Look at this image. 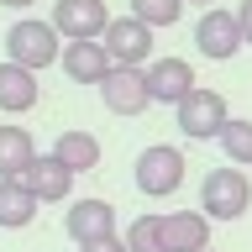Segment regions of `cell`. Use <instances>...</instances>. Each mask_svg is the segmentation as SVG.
Listing matches in <instances>:
<instances>
[{"label":"cell","instance_id":"cell-8","mask_svg":"<svg viewBox=\"0 0 252 252\" xmlns=\"http://www.w3.org/2000/svg\"><path fill=\"white\" fill-rule=\"evenodd\" d=\"M100 100H105L110 116H142V110L153 105L147 74H142V68H110V74L100 79Z\"/></svg>","mask_w":252,"mask_h":252},{"label":"cell","instance_id":"cell-16","mask_svg":"<svg viewBox=\"0 0 252 252\" xmlns=\"http://www.w3.org/2000/svg\"><path fill=\"white\" fill-rule=\"evenodd\" d=\"M53 158H58L68 173H90V168H100V142H94L90 131H58Z\"/></svg>","mask_w":252,"mask_h":252},{"label":"cell","instance_id":"cell-10","mask_svg":"<svg viewBox=\"0 0 252 252\" xmlns=\"http://www.w3.org/2000/svg\"><path fill=\"white\" fill-rule=\"evenodd\" d=\"M163 252H210L205 210H168L163 216Z\"/></svg>","mask_w":252,"mask_h":252},{"label":"cell","instance_id":"cell-23","mask_svg":"<svg viewBox=\"0 0 252 252\" xmlns=\"http://www.w3.org/2000/svg\"><path fill=\"white\" fill-rule=\"evenodd\" d=\"M5 11H27V5H37V0H0Z\"/></svg>","mask_w":252,"mask_h":252},{"label":"cell","instance_id":"cell-21","mask_svg":"<svg viewBox=\"0 0 252 252\" xmlns=\"http://www.w3.org/2000/svg\"><path fill=\"white\" fill-rule=\"evenodd\" d=\"M236 21H242V42L252 47V0H242V11H236Z\"/></svg>","mask_w":252,"mask_h":252},{"label":"cell","instance_id":"cell-18","mask_svg":"<svg viewBox=\"0 0 252 252\" xmlns=\"http://www.w3.org/2000/svg\"><path fill=\"white\" fill-rule=\"evenodd\" d=\"M220 153H226V163H231V168H252V121L231 116V121H226V131H220Z\"/></svg>","mask_w":252,"mask_h":252},{"label":"cell","instance_id":"cell-5","mask_svg":"<svg viewBox=\"0 0 252 252\" xmlns=\"http://www.w3.org/2000/svg\"><path fill=\"white\" fill-rule=\"evenodd\" d=\"M110 27L105 0H53V32L68 42H100Z\"/></svg>","mask_w":252,"mask_h":252},{"label":"cell","instance_id":"cell-20","mask_svg":"<svg viewBox=\"0 0 252 252\" xmlns=\"http://www.w3.org/2000/svg\"><path fill=\"white\" fill-rule=\"evenodd\" d=\"M131 16H137L142 27H173L179 16H184V0H131Z\"/></svg>","mask_w":252,"mask_h":252},{"label":"cell","instance_id":"cell-17","mask_svg":"<svg viewBox=\"0 0 252 252\" xmlns=\"http://www.w3.org/2000/svg\"><path fill=\"white\" fill-rule=\"evenodd\" d=\"M37 216V200H32V189L21 179H0V226L16 231V226H32Z\"/></svg>","mask_w":252,"mask_h":252},{"label":"cell","instance_id":"cell-11","mask_svg":"<svg viewBox=\"0 0 252 252\" xmlns=\"http://www.w3.org/2000/svg\"><path fill=\"white\" fill-rule=\"evenodd\" d=\"M63 226H68V236H74V247H90V242L116 236V210H110L105 200H79Z\"/></svg>","mask_w":252,"mask_h":252},{"label":"cell","instance_id":"cell-25","mask_svg":"<svg viewBox=\"0 0 252 252\" xmlns=\"http://www.w3.org/2000/svg\"><path fill=\"white\" fill-rule=\"evenodd\" d=\"M210 252H216V247H210Z\"/></svg>","mask_w":252,"mask_h":252},{"label":"cell","instance_id":"cell-9","mask_svg":"<svg viewBox=\"0 0 252 252\" xmlns=\"http://www.w3.org/2000/svg\"><path fill=\"white\" fill-rule=\"evenodd\" d=\"M142 74H147V94H153V100H163V105H173V110H179L189 94L200 90V84H194V68H189L184 58H153Z\"/></svg>","mask_w":252,"mask_h":252},{"label":"cell","instance_id":"cell-19","mask_svg":"<svg viewBox=\"0 0 252 252\" xmlns=\"http://www.w3.org/2000/svg\"><path fill=\"white\" fill-rule=\"evenodd\" d=\"M121 242H126V252H163V216H137Z\"/></svg>","mask_w":252,"mask_h":252},{"label":"cell","instance_id":"cell-3","mask_svg":"<svg viewBox=\"0 0 252 252\" xmlns=\"http://www.w3.org/2000/svg\"><path fill=\"white\" fill-rule=\"evenodd\" d=\"M179 184H184V153H179V147L153 142V147L137 153V189L147 200H168Z\"/></svg>","mask_w":252,"mask_h":252},{"label":"cell","instance_id":"cell-4","mask_svg":"<svg viewBox=\"0 0 252 252\" xmlns=\"http://www.w3.org/2000/svg\"><path fill=\"white\" fill-rule=\"evenodd\" d=\"M100 47L110 53L116 68H147L153 63V27H142L137 16H110Z\"/></svg>","mask_w":252,"mask_h":252},{"label":"cell","instance_id":"cell-13","mask_svg":"<svg viewBox=\"0 0 252 252\" xmlns=\"http://www.w3.org/2000/svg\"><path fill=\"white\" fill-rule=\"evenodd\" d=\"M58 63H63V74L74 79V84H94V90H100V79L116 68L100 42H63V58Z\"/></svg>","mask_w":252,"mask_h":252},{"label":"cell","instance_id":"cell-7","mask_svg":"<svg viewBox=\"0 0 252 252\" xmlns=\"http://www.w3.org/2000/svg\"><path fill=\"white\" fill-rule=\"evenodd\" d=\"M194 47H200L205 58H236V47H247L242 42V21H236V11H220V5H210V11L200 16V27H194Z\"/></svg>","mask_w":252,"mask_h":252},{"label":"cell","instance_id":"cell-1","mask_svg":"<svg viewBox=\"0 0 252 252\" xmlns=\"http://www.w3.org/2000/svg\"><path fill=\"white\" fill-rule=\"evenodd\" d=\"M58 58H63V47H58L53 21H32V16H21V21L5 32V63H16V68L37 74V68H47V63H58Z\"/></svg>","mask_w":252,"mask_h":252},{"label":"cell","instance_id":"cell-6","mask_svg":"<svg viewBox=\"0 0 252 252\" xmlns=\"http://www.w3.org/2000/svg\"><path fill=\"white\" fill-rule=\"evenodd\" d=\"M226 121H231V116H226V100H220L216 90H205V84L179 105V126H184V137H194V142H210V137L220 142Z\"/></svg>","mask_w":252,"mask_h":252},{"label":"cell","instance_id":"cell-14","mask_svg":"<svg viewBox=\"0 0 252 252\" xmlns=\"http://www.w3.org/2000/svg\"><path fill=\"white\" fill-rule=\"evenodd\" d=\"M37 142H32L27 126H0V179H21V173L37 163Z\"/></svg>","mask_w":252,"mask_h":252},{"label":"cell","instance_id":"cell-22","mask_svg":"<svg viewBox=\"0 0 252 252\" xmlns=\"http://www.w3.org/2000/svg\"><path fill=\"white\" fill-rule=\"evenodd\" d=\"M79 252H126L121 236H105V242H90V247H79Z\"/></svg>","mask_w":252,"mask_h":252},{"label":"cell","instance_id":"cell-12","mask_svg":"<svg viewBox=\"0 0 252 252\" xmlns=\"http://www.w3.org/2000/svg\"><path fill=\"white\" fill-rule=\"evenodd\" d=\"M21 184L32 189V200H37V205H58V200H68V189H74V173L47 153V158H37V163L21 173Z\"/></svg>","mask_w":252,"mask_h":252},{"label":"cell","instance_id":"cell-2","mask_svg":"<svg viewBox=\"0 0 252 252\" xmlns=\"http://www.w3.org/2000/svg\"><path fill=\"white\" fill-rule=\"evenodd\" d=\"M247 205H252V184L242 168H210L205 173V184H200L205 220H236V216H247Z\"/></svg>","mask_w":252,"mask_h":252},{"label":"cell","instance_id":"cell-24","mask_svg":"<svg viewBox=\"0 0 252 252\" xmlns=\"http://www.w3.org/2000/svg\"><path fill=\"white\" fill-rule=\"evenodd\" d=\"M184 5H205V11H210V0H184Z\"/></svg>","mask_w":252,"mask_h":252},{"label":"cell","instance_id":"cell-15","mask_svg":"<svg viewBox=\"0 0 252 252\" xmlns=\"http://www.w3.org/2000/svg\"><path fill=\"white\" fill-rule=\"evenodd\" d=\"M37 105V74L16 68V63H0V110L5 116H27Z\"/></svg>","mask_w":252,"mask_h":252}]
</instances>
